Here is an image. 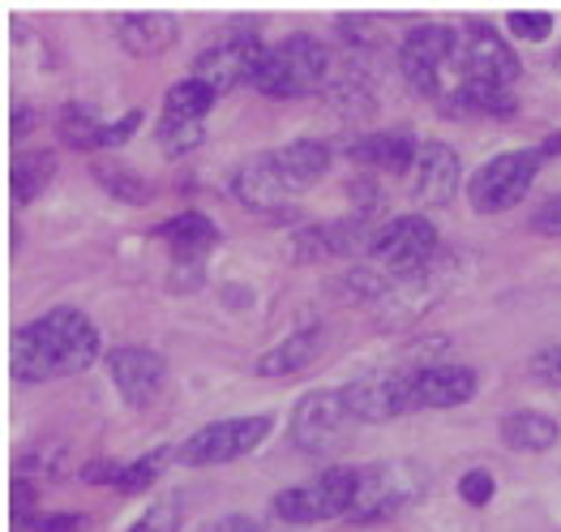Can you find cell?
Here are the masks:
<instances>
[{"label": "cell", "instance_id": "6da1fadb", "mask_svg": "<svg viewBox=\"0 0 561 532\" xmlns=\"http://www.w3.org/2000/svg\"><path fill=\"white\" fill-rule=\"evenodd\" d=\"M99 327L82 309L56 305L39 314L35 322L18 327L9 343V370L18 383H51V378H73L99 361Z\"/></svg>", "mask_w": 561, "mask_h": 532}, {"label": "cell", "instance_id": "7a4b0ae2", "mask_svg": "<svg viewBox=\"0 0 561 532\" xmlns=\"http://www.w3.org/2000/svg\"><path fill=\"white\" fill-rule=\"evenodd\" d=\"M330 78H334V60L327 44L313 35H287L283 44L266 48L253 87L271 99H305L330 91Z\"/></svg>", "mask_w": 561, "mask_h": 532}, {"label": "cell", "instance_id": "3957f363", "mask_svg": "<svg viewBox=\"0 0 561 532\" xmlns=\"http://www.w3.org/2000/svg\"><path fill=\"white\" fill-rule=\"evenodd\" d=\"M356 494H360V468H327L313 482L283 489L271 507H275V516L283 524L305 529V524H327V520H339V516H352Z\"/></svg>", "mask_w": 561, "mask_h": 532}, {"label": "cell", "instance_id": "277c9868", "mask_svg": "<svg viewBox=\"0 0 561 532\" xmlns=\"http://www.w3.org/2000/svg\"><path fill=\"white\" fill-rule=\"evenodd\" d=\"M428 494V468L416 460H386V464H369L360 468V494L347 520L356 524H374L386 516L408 511L412 502H421Z\"/></svg>", "mask_w": 561, "mask_h": 532}, {"label": "cell", "instance_id": "5b68a950", "mask_svg": "<svg viewBox=\"0 0 561 532\" xmlns=\"http://www.w3.org/2000/svg\"><path fill=\"white\" fill-rule=\"evenodd\" d=\"M455 52H459V26H416L399 48V69L408 87L424 99H450Z\"/></svg>", "mask_w": 561, "mask_h": 532}, {"label": "cell", "instance_id": "8992f818", "mask_svg": "<svg viewBox=\"0 0 561 532\" xmlns=\"http://www.w3.org/2000/svg\"><path fill=\"white\" fill-rule=\"evenodd\" d=\"M365 253L390 280H416V275H428L437 258V228L424 215H394L381 228H374Z\"/></svg>", "mask_w": 561, "mask_h": 532}, {"label": "cell", "instance_id": "52a82bcc", "mask_svg": "<svg viewBox=\"0 0 561 532\" xmlns=\"http://www.w3.org/2000/svg\"><path fill=\"white\" fill-rule=\"evenodd\" d=\"M540 163H545L540 146H536V150H502V155H493V159L468 181V202L480 215L511 211V206H518V202L527 197V190L536 185Z\"/></svg>", "mask_w": 561, "mask_h": 532}, {"label": "cell", "instance_id": "ba28073f", "mask_svg": "<svg viewBox=\"0 0 561 532\" xmlns=\"http://www.w3.org/2000/svg\"><path fill=\"white\" fill-rule=\"evenodd\" d=\"M271 434V417H228V421H215V426H202L197 434H188L176 446V464L185 468H215V464H232L253 455Z\"/></svg>", "mask_w": 561, "mask_h": 532}, {"label": "cell", "instance_id": "9c48e42d", "mask_svg": "<svg viewBox=\"0 0 561 532\" xmlns=\"http://www.w3.org/2000/svg\"><path fill=\"white\" fill-rule=\"evenodd\" d=\"M518 78L515 48L489 31V26H459V52H455V91L463 87H493L511 91Z\"/></svg>", "mask_w": 561, "mask_h": 532}, {"label": "cell", "instance_id": "30bf717a", "mask_svg": "<svg viewBox=\"0 0 561 532\" xmlns=\"http://www.w3.org/2000/svg\"><path fill=\"white\" fill-rule=\"evenodd\" d=\"M356 426L360 421H356V412L347 404V390H309L291 412V442L305 455H327Z\"/></svg>", "mask_w": 561, "mask_h": 532}, {"label": "cell", "instance_id": "8fae6325", "mask_svg": "<svg viewBox=\"0 0 561 532\" xmlns=\"http://www.w3.org/2000/svg\"><path fill=\"white\" fill-rule=\"evenodd\" d=\"M262 56H266V44H262L253 31H232V35H224L219 44L197 52L188 78L206 82L215 95L236 91L240 82L253 87V78H257V69H262Z\"/></svg>", "mask_w": 561, "mask_h": 532}, {"label": "cell", "instance_id": "7c38bea8", "mask_svg": "<svg viewBox=\"0 0 561 532\" xmlns=\"http://www.w3.org/2000/svg\"><path fill=\"white\" fill-rule=\"evenodd\" d=\"M215 91L197 78H185L176 82L168 99H163V121H159V146L168 155H185L193 146H202L206 138V116L215 107Z\"/></svg>", "mask_w": 561, "mask_h": 532}, {"label": "cell", "instance_id": "4fadbf2b", "mask_svg": "<svg viewBox=\"0 0 561 532\" xmlns=\"http://www.w3.org/2000/svg\"><path fill=\"white\" fill-rule=\"evenodd\" d=\"M480 387L471 365H421L403 370V408L408 412H442L468 404Z\"/></svg>", "mask_w": 561, "mask_h": 532}, {"label": "cell", "instance_id": "5bb4252c", "mask_svg": "<svg viewBox=\"0 0 561 532\" xmlns=\"http://www.w3.org/2000/svg\"><path fill=\"white\" fill-rule=\"evenodd\" d=\"M107 374L129 408H150L168 383V361L154 348H112L107 352Z\"/></svg>", "mask_w": 561, "mask_h": 532}, {"label": "cell", "instance_id": "9a60e30c", "mask_svg": "<svg viewBox=\"0 0 561 532\" xmlns=\"http://www.w3.org/2000/svg\"><path fill=\"white\" fill-rule=\"evenodd\" d=\"M459 155L450 150L446 143H424L416 163H412V202L421 206H450V197L459 190L463 172H459Z\"/></svg>", "mask_w": 561, "mask_h": 532}, {"label": "cell", "instance_id": "2e32d148", "mask_svg": "<svg viewBox=\"0 0 561 532\" xmlns=\"http://www.w3.org/2000/svg\"><path fill=\"white\" fill-rule=\"evenodd\" d=\"M343 390H347V404H352L360 426L408 417V408H403V374H369V378L347 383Z\"/></svg>", "mask_w": 561, "mask_h": 532}, {"label": "cell", "instance_id": "e0dca14e", "mask_svg": "<svg viewBox=\"0 0 561 532\" xmlns=\"http://www.w3.org/2000/svg\"><path fill=\"white\" fill-rule=\"evenodd\" d=\"M232 194L249 206V211H257V215H275L283 202H287V185H283V177L275 172V163H271V155H253V159H244L240 168H236L232 177Z\"/></svg>", "mask_w": 561, "mask_h": 532}, {"label": "cell", "instance_id": "ac0fdd59", "mask_svg": "<svg viewBox=\"0 0 561 532\" xmlns=\"http://www.w3.org/2000/svg\"><path fill=\"white\" fill-rule=\"evenodd\" d=\"M275 172L283 177L287 194H300L309 185H318L327 177L330 168V146L327 143H313V138H300V143H287L279 150H266Z\"/></svg>", "mask_w": 561, "mask_h": 532}, {"label": "cell", "instance_id": "d6986e66", "mask_svg": "<svg viewBox=\"0 0 561 532\" xmlns=\"http://www.w3.org/2000/svg\"><path fill=\"white\" fill-rule=\"evenodd\" d=\"M154 237L163 245H172L176 262H202V258L219 245V228H215L202 211H181V215L163 219V224L154 228Z\"/></svg>", "mask_w": 561, "mask_h": 532}, {"label": "cell", "instance_id": "ffe728a7", "mask_svg": "<svg viewBox=\"0 0 561 532\" xmlns=\"http://www.w3.org/2000/svg\"><path fill=\"white\" fill-rule=\"evenodd\" d=\"M322 343H327V331H322V327H300V331H291L287 339H279L271 352H262V356H257V374H262V378H287V374H300L305 365H313V361H318Z\"/></svg>", "mask_w": 561, "mask_h": 532}, {"label": "cell", "instance_id": "44dd1931", "mask_svg": "<svg viewBox=\"0 0 561 532\" xmlns=\"http://www.w3.org/2000/svg\"><path fill=\"white\" fill-rule=\"evenodd\" d=\"M181 26L168 13H125L116 22V39L129 56H159L176 44Z\"/></svg>", "mask_w": 561, "mask_h": 532}, {"label": "cell", "instance_id": "7402d4cb", "mask_svg": "<svg viewBox=\"0 0 561 532\" xmlns=\"http://www.w3.org/2000/svg\"><path fill=\"white\" fill-rule=\"evenodd\" d=\"M347 155L365 168H386V172H412L421 143L408 134V129H386V134H369L360 143L347 146Z\"/></svg>", "mask_w": 561, "mask_h": 532}, {"label": "cell", "instance_id": "603a6c76", "mask_svg": "<svg viewBox=\"0 0 561 532\" xmlns=\"http://www.w3.org/2000/svg\"><path fill=\"white\" fill-rule=\"evenodd\" d=\"M374 228H365L360 219H334V224H318L309 233L296 237V253L300 258H334V253H352V249H369Z\"/></svg>", "mask_w": 561, "mask_h": 532}, {"label": "cell", "instance_id": "cb8c5ba5", "mask_svg": "<svg viewBox=\"0 0 561 532\" xmlns=\"http://www.w3.org/2000/svg\"><path fill=\"white\" fill-rule=\"evenodd\" d=\"M56 177V155L51 150H26L13 159L9 168V190H13V206H26L44 194Z\"/></svg>", "mask_w": 561, "mask_h": 532}, {"label": "cell", "instance_id": "d4e9b609", "mask_svg": "<svg viewBox=\"0 0 561 532\" xmlns=\"http://www.w3.org/2000/svg\"><path fill=\"white\" fill-rule=\"evenodd\" d=\"M561 438V426L553 417H545V412H511V417H502V442L511 446V451H549L553 442Z\"/></svg>", "mask_w": 561, "mask_h": 532}, {"label": "cell", "instance_id": "484cf974", "mask_svg": "<svg viewBox=\"0 0 561 532\" xmlns=\"http://www.w3.org/2000/svg\"><path fill=\"white\" fill-rule=\"evenodd\" d=\"M94 181L107 190V194L116 197V202H129V206H146L150 197H154V185L146 181V177H138L129 163H116V159H99L91 168Z\"/></svg>", "mask_w": 561, "mask_h": 532}, {"label": "cell", "instance_id": "4316f807", "mask_svg": "<svg viewBox=\"0 0 561 532\" xmlns=\"http://www.w3.org/2000/svg\"><path fill=\"white\" fill-rule=\"evenodd\" d=\"M446 107L459 116H511L518 99L511 91H493V87H463L446 99Z\"/></svg>", "mask_w": 561, "mask_h": 532}, {"label": "cell", "instance_id": "83f0119b", "mask_svg": "<svg viewBox=\"0 0 561 532\" xmlns=\"http://www.w3.org/2000/svg\"><path fill=\"white\" fill-rule=\"evenodd\" d=\"M60 138L73 146V150H99L103 125L94 121L82 103H69V107H60Z\"/></svg>", "mask_w": 561, "mask_h": 532}, {"label": "cell", "instance_id": "f1b7e54d", "mask_svg": "<svg viewBox=\"0 0 561 532\" xmlns=\"http://www.w3.org/2000/svg\"><path fill=\"white\" fill-rule=\"evenodd\" d=\"M168 460H176V446H172V451H150L146 460H134V464H121L112 485L125 489V494H138V489H146V485H154V477L163 473Z\"/></svg>", "mask_w": 561, "mask_h": 532}, {"label": "cell", "instance_id": "f546056e", "mask_svg": "<svg viewBox=\"0 0 561 532\" xmlns=\"http://www.w3.org/2000/svg\"><path fill=\"white\" fill-rule=\"evenodd\" d=\"M181 524H185V516H181V498L172 494V498L150 502V507L141 511V520L129 532H181Z\"/></svg>", "mask_w": 561, "mask_h": 532}, {"label": "cell", "instance_id": "4dcf8cb0", "mask_svg": "<svg viewBox=\"0 0 561 532\" xmlns=\"http://www.w3.org/2000/svg\"><path fill=\"white\" fill-rule=\"evenodd\" d=\"M549 31H553V18L545 9H515L511 13V35H518V39L540 44V39H549Z\"/></svg>", "mask_w": 561, "mask_h": 532}, {"label": "cell", "instance_id": "1f68e13d", "mask_svg": "<svg viewBox=\"0 0 561 532\" xmlns=\"http://www.w3.org/2000/svg\"><path fill=\"white\" fill-rule=\"evenodd\" d=\"M91 524L87 516H73V511H39L31 516L18 532H82Z\"/></svg>", "mask_w": 561, "mask_h": 532}, {"label": "cell", "instance_id": "d6a6232c", "mask_svg": "<svg viewBox=\"0 0 561 532\" xmlns=\"http://www.w3.org/2000/svg\"><path fill=\"white\" fill-rule=\"evenodd\" d=\"M459 494H463V502H471V507H489L493 494H497V482H493V473L471 468V473H463V482H459Z\"/></svg>", "mask_w": 561, "mask_h": 532}, {"label": "cell", "instance_id": "836d02e7", "mask_svg": "<svg viewBox=\"0 0 561 532\" xmlns=\"http://www.w3.org/2000/svg\"><path fill=\"white\" fill-rule=\"evenodd\" d=\"M141 129V112H125L121 121H112V125H103V138H99V150H116V146H125L134 134Z\"/></svg>", "mask_w": 561, "mask_h": 532}, {"label": "cell", "instance_id": "e575fe53", "mask_svg": "<svg viewBox=\"0 0 561 532\" xmlns=\"http://www.w3.org/2000/svg\"><path fill=\"white\" fill-rule=\"evenodd\" d=\"M540 233H549V237H561V194H553L540 211H536V219H531Z\"/></svg>", "mask_w": 561, "mask_h": 532}, {"label": "cell", "instance_id": "d590c367", "mask_svg": "<svg viewBox=\"0 0 561 532\" xmlns=\"http://www.w3.org/2000/svg\"><path fill=\"white\" fill-rule=\"evenodd\" d=\"M210 532H271L262 520H253V516H240V511H232V516H219L215 524H210Z\"/></svg>", "mask_w": 561, "mask_h": 532}, {"label": "cell", "instance_id": "8d00e7d4", "mask_svg": "<svg viewBox=\"0 0 561 532\" xmlns=\"http://www.w3.org/2000/svg\"><path fill=\"white\" fill-rule=\"evenodd\" d=\"M26 129H31V112L13 107V138H26Z\"/></svg>", "mask_w": 561, "mask_h": 532}, {"label": "cell", "instance_id": "74e56055", "mask_svg": "<svg viewBox=\"0 0 561 532\" xmlns=\"http://www.w3.org/2000/svg\"><path fill=\"white\" fill-rule=\"evenodd\" d=\"M540 155H561V134H553V138H545V146H540Z\"/></svg>", "mask_w": 561, "mask_h": 532}, {"label": "cell", "instance_id": "f35d334b", "mask_svg": "<svg viewBox=\"0 0 561 532\" xmlns=\"http://www.w3.org/2000/svg\"><path fill=\"white\" fill-rule=\"evenodd\" d=\"M553 69H558V73H561V48L553 52Z\"/></svg>", "mask_w": 561, "mask_h": 532}]
</instances>
